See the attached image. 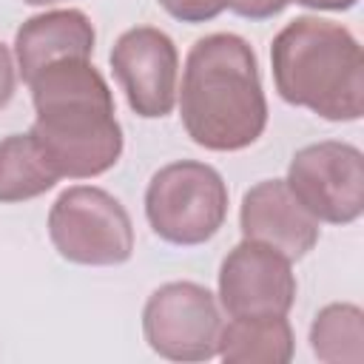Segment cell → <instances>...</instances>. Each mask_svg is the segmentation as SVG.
Segmentation results:
<instances>
[{"mask_svg":"<svg viewBox=\"0 0 364 364\" xmlns=\"http://www.w3.org/2000/svg\"><path fill=\"white\" fill-rule=\"evenodd\" d=\"M145 219L168 245H205L228 219V185L208 162H168L145 188Z\"/></svg>","mask_w":364,"mask_h":364,"instance_id":"277c9868","label":"cell"},{"mask_svg":"<svg viewBox=\"0 0 364 364\" xmlns=\"http://www.w3.org/2000/svg\"><path fill=\"white\" fill-rule=\"evenodd\" d=\"M14 88H17V65H14L9 46L0 43V111L11 102Z\"/></svg>","mask_w":364,"mask_h":364,"instance_id":"e0dca14e","label":"cell"},{"mask_svg":"<svg viewBox=\"0 0 364 364\" xmlns=\"http://www.w3.org/2000/svg\"><path fill=\"white\" fill-rule=\"evenodd\" d=\"M97 43L94 23L80 9H54L28 17L14 34V60L23 82L57 60H91Z\"/></svg>","mask_w":364,"mask_h":364,"instance_id":"8fae6325","label":"cell"},{"mask_svg":"<svg viewBox=\"0 0 364 364\" xmlns=\"http://www.w3.org/2000/svg\"><path fill=\"white\" fill-rule=\"evenodd\" d=\"M34 102L31 136L68 179H94L122 156V125L114 94L91 60H57L28 82Z\"/></svg>","mask_w":364,"mask_h":364,"instance_id":"6da1fadb","label":"cell"},{"mask_svg":"<svg viewBox=\"0 0 364 364\" xmlns=\"http://www.w3.org/2000/svg\"><path fill=\"white\" fill-rule=\"evenodd\" d=\"M60 182L31 134H9L0 139V202H28Z\"/></svg>","mask_w":364,"mask_h":364,"instance_id":"4fadbf2b","label":"cell"},{"mask_svg":"<svg viewBox=\"0 0 364 364\" xmlns=\"http://www.w3.org/2000/svg\"><path fill=\"white\" fill-rule=\"evenodd\" d=\"M48 239L65 262L85 267H114L134 256V225L125 205L97 185H74L54 199Z\"/></svg>","mask_w":364,"mask_h":364,"instance_id":"5b68a950","label":"cell"},{"mask_svg":"<svg viewBox=\"0 0 364 364\" xmlns=\"http://www.w3.org/2000/svg\"><path fill=\"white\" fill-rule=\"evenodd\" d=\"M28 6H51V3H63V0H23Z\"/></svg>","mask_w":364,"mask_h":364,"instance_id":"d6986e66","label":"cell"},{"mask_svg":"<svg viewBox=\"0 0 364 364\" xmlns=\"http://www.w3.org/2000/svg\"><path fill=\"white\" fill-rule=\"evenodd\" d=\"M313 355L324 364L364 361V313L358 304L333 301L321 307L310 324Z\"/></svg>","mask_w":364,"mask_h":364,"instance_id":"5bb4252c","label":"cell"},{"mask_svg":"<svg viewBox=\"0 0 364 364\" xmlns=\"http://www.w3.org/2000/svg\"><path fill=\"white\" fill-rule=\"evenodd\" d=\"M273 85L287 105L327 122L364 114V54L355 34L324 17H296L270 43Z\"/></svg>","mask_w":364,"mask_h":364,"instance_id":"3957f363","label":"cell"},{"mask_svg":"<svg viewBox=\"0 0 364 364\" xmlns=\"http://www.w3.org/2000/svg\"><path fill=\"white\" fill-rule=\"evenodd\" d=\"M173 20H182V23H208V20H216L228 6L230 0H156Z\"/></svg>","mask_w":364,"mask_h":364,"instance_id":"9a60e30c","label":"cell"},{"mask_svg":"<svg viewBox=\"0 0 364 364\" xmlns=\"http://www.w3.org/2000/svg\"><path fill=\"white\" fill-rule=\"evenodd\" d=\"M290 6V0H230V11L245 20H270L282 14Z\"/></svg>","mask_w":364,"mask_h":364,"instance_id":"2e32d148","label":"cell"},{"mask_svg":"<svg viewBox=\"0 0 364 364\" xmlns=\"http://www.w3.org/2000/svg\"><path fill=\"white\" fill-rule=\"evenodd\" d=\"M296 273L279 250L242 239L219 267V304L230 318L287 316L296 301Z\"/></svg>","mask_w":364,"mask_h":364,"instance_id":"9c48e42d","label":"cell"},{"mask_svg":"<svg viewBox=\"0 0 364 364\" xmlns=\"http://www.w3.org/2000/svg\"><path fill=\"white\" fill-rule=\"evenodd\" d=\"M108 60L114 80L136 117L162 119L173 111L179 88V51L162 28L134 26L122 31Z\"/></svg>","mask_w":364,"mask_h":364,"instance_id":"ba28073f","label":"cell"},{"mask_svg":"<svg viewBox=\"0 0 364 364\" xmlns=\"http://www.w3.org/2000/svg\"><path fill=\"white\" fill-rule=\"evenodd\" d=\"M293 196L327 225H350L364 213V154L338 139L304 145L287 165Z\"/></svg>","mask_w":364,"mask_h":364,"instance_id":"52a82bcc","label":"cell"},{"mask_svg":"<svg viewBox=\"0 0 364 364\" xmlns=\"http://www.w3.org/2000/svg\"><path fill=\"white\" fill-rule=\"evenodd\" d=\"M321 222L293 196L284 179H262L245 191L239 208L242 236L267 245L290 262L307 256L318 242Z\"/></svg>","mask_w":364,"mask_h":364,"instance_id":"30bf717a","label":"cell"},{"mask_svg":"<svg viewBox=\"0 0 364 364\" xmlns=\"http://www.w3.org/2000/svg\"><path fill=\"white\" fill-rule=\"evenodd\" d=\"M222 324L216 296L196 282H168L156 287L142 310L145 341L168 361L213 358Z\"/></svg>","mask_w":364,"mask_h":364,"instance_id":"8992f818","label":"cell"},{"mask_svg":"<svg viewBox=\"0 0 364 364\" xmlns=\"http://www.w3.org/2000/svg\"><path fill=\"white\" fill-rule=\"evenodd\" d=\"M290 3H299V6L316 9V11H347V9H353L358 0H290Z\"/></svg>","mask_w":364,"mask_h":364,"instance_id":"ac0fdd59","label":"cell"},{"mask_svg":"<svg viewBox=\"0 0 364 364\" xmlns=\"http://www.w3.org/2000/svg\"><path fill=\"white\" fill-rule=\"evenodd\" d=\"M293 350L287 316H239L222 324L216 355L225 364H287Z\"/></svg>","mask_w":364,"mask_h":364,"instance_id":"7c38bea8","label":"cell"},{"mask_svg":"<svg viewBox=\"0 0 364 364\" xmlns=\"http://www.w3.org/2000/svg\"><path fill=\"white\" fill-rule=\"evenodd\" d=\"M179 117L188 136L205 151H245L267 128V100L256 51L230 31L199 37L176 88Z\"/></svg>","mask_w":364,"mask_h":364,"instance_id":"7a4b0ae2","label":"cell"}]
</instances>
